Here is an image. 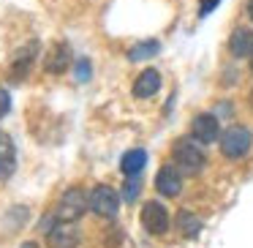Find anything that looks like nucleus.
<instances>
[{"label":"nucleus","mask_w":253,"mask_h":248,"mask_svg":"<svg viewBox=\"0 0 253 248\" xmlns=\"http://www.w3.org/2000/svg\"><path fill=\"white\" fill-rule=\"evenodd\" d=\"M158 50H161V44L158 41H139V44H133L131 50H128V60H147V57H153V55H158Z\"/></svg>","instance_id":"dca6fc26"},{"label":"nucleus","mask_w":253,"mask_h":248,"mask_svg":"<svg viewBox=\"0 0 253 248\" xmlns=\"http://www.w3.org/2000/svg\"><path fill=\"white\" fill-rule=\"evenodd\" d=\"M87 207H90V197L82 188L74 186L60 197V202H57V207H55V215H57V221H79L87 213Z\"/></svg>","instance_id":"7ed1b4c3"},{"label":"nucleus","mask_w":253,"mask_h":248,"mask_svg":"<svg viewBox=\"0 0 253 248\" xmlns=\"http://www.w3.org/2000/svg\"><path fill=\"white\" fill-rule=\"evenodd\" d=\"M74 74H77L79 82H87V79H90V63L84 60V57H82V60H77V68H74Z\"/></svg>","instance_id":"a211bd4d"},{"label":"nucleus","mask_w":253,"mask_h":248,"mask_svg":"<svg viewBox=\"0 0 253 248\" xmlns=\"http://www.w3.org/2000/svg\"><path fill=\"white\" fill-rule=\"evenodd\" d=\"M139 191H142V180H139V175H131L126 183V188H123V199H126V202H133V199L139 197Z\"/></svg>","instance_id":"f3484780"},{"label":"nucleus","mask_w":253,"mask_h":248,"mask_svg":"<svg viewBox=\"0 0 253 248\" xmlns=\"http://www.w3.org/2000/svg\"><path fill=\"white\" fill-rule=\"evenodd\" d=\"M144 164H147V153H144L142 148H133V150H128L126 155H123V161H120V169H123V175H139V172L144 169Z\"/></svg>","instance_id":"4468645a"},{"label":"nucleus","mask_w":253,"mask_h":248,"mask_svg":"<svg viewBox=\"0 0 253 248\" xmlns=\"http://www.w3.org/2000/svg\"><path fill=\"white\" fill-rule=\"evenodd\" d=\"M220 153L226 158H245L253 148V134L245 126H231L220 134Z\"/></svg>","instance_id":"f03ea898"},{"label":"nucleus","mask_w":253,"mask_h":248,"mask_svg":"<svg viewBox=\"0 0 253 248\" xmlns=\"http://www.w3.org/2000/svg\"><path fill=\"white\" fill-rule=\"evenodd\" d=\"M180 175L182 172L171 164L161 166L158 175H155V188H158V194H164V197H169V199L180 197V191H182V177Z\"/></svg>","instance_id":"6e6552de"},{"label":"nucleus","mask_w":253,"mask_h":248,"mask_svg":"<svg viewBox=\"0 0 253 248\" xmlns=\"http://www.w3.org/2000/svg\"><path fill=\"white\" fill-rule=\"evenodd\" d=\"M22 248H39L36 243H22Z\"/></svg>","instance_id":"4be33fe9"},{"label":"nucleus","mask_w":253,"mask_h":248,"mask_svg":"<svg viewBox=\"0 0 253 248\" xmlns=\"http://www.w3.org/2000/svg\"><path fill=\"white\" fill-rule=\"evenodd\" d=\"M191 134H193V139L196 142H202V145H212V142H218L220 139V123H218V117L215 115H196L193 117V123H191Z\"/></svg>","instance_id":"0eeeda50"},{"label":"nucleus","mask_w":253,"mask_h":248,"mask_svg":"<svg viewBox=\"0 0 253 248\" xmlns=\"http://www.w3.org/2000/svg\"><path fill=\"white\" fill-rule=\"evenodd\" d=\"M14 172H17V148L6 131H0V180H8Z\"/></svg>","instance_id":"9b49d317"},{"label":"nucleus","mask_w":253,"mask_h":248,"mask_svg":"<svg viewBox=\"0 0 253 248\" xmlns=\"http://www.w3.org/2000/svg\"><path fill=\"white\" fill-rule=\"evenodd\" d=\"M39 50H41L39 41H30L28 47H22V50L14 52V57H11V77L14 79H25V77H28V71H30V66H33L36 55H39Z\"/></svg>","instance_id":"9d476101"},{"label":"nucleus","mask_w":253,"mask_h":248,"mask_svg":"<svg viewBox=\"0 0 253 248\" xmlns=\"http://www.w3.org/2000/svg\"><path fill=\"white\" fill-rule=\"evenodd\" d=\"M248 17H251V22H253V0H248Z\"/></svg>","instance_id":"412c9836"},{"label":"nucleus","mask_w":253,"mask_h":248,"mask_svg":"<svg viewBox=\"0 0 253 248\" xmlns=\"http://www.w3.org/2000/svg\"><path fill=\"white\" fill-rule=\"evenodd\" d=\"M158 90H161V74L155 71V68H144L136 77V82H133V96H136V99H150V96H155Z\"/></svg>","instance_id":"ddd939ff"},{"label":"nucleus","mask_w":253,"mask_h":248,"mask_svg":"<svg viewBox=\"0 0 253 248\" xmlns=\"http://www.w3.org/2000/svg\"><path fill=\"white\" fill-rule=\"evenodd\" d=\"M220 0H199V17H210V14L218 8Z\"/></svg>","instance_id":"aec40b11"},{"label":"nucleus","mask_w":253,"mask_h":248,"mask_svg":"<svg viewBox=\"0 0 253 248\" xmlns=\"http://www.w3.org/2000/svg\"><path fill=\"white\" fill-rule=\"evenodd\" d=\"M251 106H253V90H251Z\"/></svg>","instance_id":"b1692460"},{"label":"nucleus","mask_w":253,"mask_h":248,"mask_svg":"<svg viewBox=\"0 0 253 248\" xmlns=\"http://www.w3.org/2000/svg\"><path fill=\"white\" fill-rule=\"evenodd\" d=\"M139 218H142L144 229H147L150 235H155V237H161V235L169 232V213H166V207L161 202H144Z\"/></svg>","instance_id":"39448f33"},{"label":"nucleus","mask_w":253,"mask_h":248,"mask_svg":"<svg viewBox=\"0 0 253 248\" xmlns=\"http://www.w3.org/2000/svg\"><path fill=\"white\" fill-rule=\"evenodd\" d=\"M177 229L185 237H196L199 232H202V218H196V215L188 213V210H180V213H177Z\"/></svg>","instance_id":"2eb2a0df"},{"label":"nucleus","mask_w":253,"mask_h":248,"mask_svg":"<svg viewBox=\"0 0 253 248\" xmlns=\"http://www.w3.org/2000/svg\"><path fill=\"white\" fill-rule=\"evenodd\" d=\"M229 52H231V57H237V60L251 57L253 55V30L237 28L234 33L229 36Z\"/></svg>","instance_id":"f8f14e48"},{"label":"nucleus","mask_w":253,"mask_h":248,"mask_svg":"<svg viewBox=\"0 0 253 248\" xmlns=\"http://www.w3.org/2000/svg\"><path fill=\"white\" fill-rule=\"evenodd\" d=\"M82 235L77 229V221H57L49 232H46V243L49 248H77Z\"/></svg>","instance_id":"423d86ee"},{"label":"nucleus","mask_w":253,"mask_h":248,"mask_svg":"<svg viewBox=\"0 0 253 248\" xmlns=\"http://www.w3.org/2000/svg\"><path fill=\"white\" fill-rule=\"evenodd\" d=\"M8 112H11V96L6 88H0V117H6Z\"/></svg>","instance_id":"6ab92c4d"},{"label":"nucleus","mask_w":253,"mask_h":248,"mask_svg":"<svg viewBox=\"0 0 253 248\" xmlns=\"http://www.w3.org/2000/svg\"><path fill=\"white\" fill-rule=\"evenodd\" d=\"M248 60H251V74H253V55H251V57H248Z\"/></svg>","instance_id":"5701e85b"},{"label":"nucleus","mask_w":253,"mask_h":248,"mask_svg":"<svg viewBox=\"0 0 253 248\" xmlns=\"http://www.w3.org/2000/svg\"><path fill=\"white\" fill-rule=\"evenodd\" d=\"M171 158H174V166L182 172V175H199V172L207 166V155L199 148L196 139H177L174 148H171Z\"/></svg>","instance_id":"f257e3e1"},{"label":"nucleus","mask_w":253,"mask_h":248,"mask_svg":"<svg viewBox=\"0 0 253 248\" xmlns=\"http://www.w3.org/2000/svg\"><path fill=\"white\" fill-rule=\"evenodd\" d=\"M117 210H120V194L112 186H95L90 191V213L101 218H115Z\"/></svg>","instance_id":"20e7f679"},{"label":"nucleus","mask_w":253,"mask_h":248,"mask_svg":"<svg viewBox=\"0 0 253 248\" xmlns=\"http://www.w3.org/2000/svg\"><path fill=\"white\" fill-rule=\"evenodd\" d=\"M68 66H71V50H68V44H63V41L52 44L44 55V71L46 74H63Z\"/></svg>","instance_id":"1a4fd4ad"}]
</instances>
